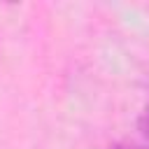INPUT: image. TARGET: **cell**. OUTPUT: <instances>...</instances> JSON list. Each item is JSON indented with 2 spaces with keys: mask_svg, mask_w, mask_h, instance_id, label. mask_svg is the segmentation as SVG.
Returning a JSON list of instances; mask_svg holds the SVG:
<instances>
[{
  "mask_svg": "<svg viewBox=\"0 0 149 149\" xmlns=\"http://www.w3.org/2000/svg\"><path fill=\"white\" fill-rule=\"evenodd\" d=\"M137 128H140L142 137L149 142V105H147V107H144V112L140 114V119H137Z\"/></svg>",
  "mask_w": 149,
  "mask_h": 149,
  "instance_id": "6da1fadb",
  "label": "cell"
},
{
  "mask_svg": "<svg viewBox=\"0 0 149 149\" xmlns=\"http://www.w3.org/2000/svg\"><path fill=\"white\" fill-rule=\"evenodd\" d=\"M112 149H142V147H135V144H116Z\"/></svg>",
  "mask_w": 149,
  "mask_h": 149,
  "instance_id": "7a4b0ae2",
  "label": "cell"
}]
</instances>
